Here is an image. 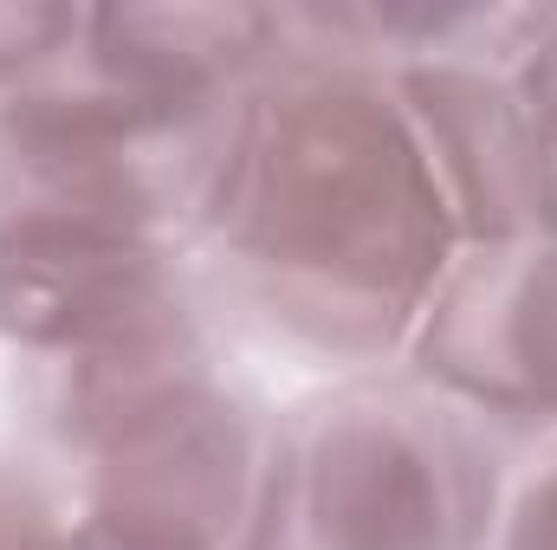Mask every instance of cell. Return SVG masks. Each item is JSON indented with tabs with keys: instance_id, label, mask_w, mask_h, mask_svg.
<instances>
[{
	"instance_id": "1",
	"label": "cell",
	"mask_w": 557,
	"mask_h": 550,
	"mask_svg": "<svg viewBox=\"0 0 557 550\" xmlns=\"http://www.w3.org/2000/svg\"><path fill=\"white\" fill-rule=\"evenodd\" d=\"M201 221L273 317L344 357L416 343L460 253L403 91L350 65L247 85Z\"/></svg>"
},
{
	"instance_id": "2",
	"label": "cell",
	"mask_w": 557,
	"mask_h": 550,
	"mask_svg": "<svg viewBox=\"0 0 557 550\" xmlns=\"http://www.w3.org/2000/svg\"><path fill=\"white\" fill-rule=\"evenodd\" d=\"M486 486L467 434L389 389H337L260 460L247 550H473Z\"/></svg>"
},
{
	"instance_id": "3",
	"label": "cell",
	"mask_w": 557,
	"mask_h": 550,
	"mask_svg": "<svg viewBox=\"0 0 557 550\" xmlns=\"http://www.w3.org/2000/svg\"><path fill=\"white\" fill-rule=\"evenodd\" d=\"M0 330L59 370L72 440L182 376H201L195 317L175 291L169 253L156 234L131 227H7Z\"/></svg>"
},
{
	"instance_id": "4",
	"label": "cell",
	"mask_w": 557,
	"mask_h": 550,
	"mask_svg": "<svg viewBox=\"0 0 557 550\" xmlns=\"http://www.w3.org/2000/svg\"><path fill=\"white\" fill-rule=\"evenodd\" d=\"M234 111H188L104 78H39L0 98V234L7 227H131L156 234L201 208L227 155Z\"/></svg>"
},
{
	"instance_id": "5",
	"label": "cell",
	"mask_w": 557,
	"mask_h": 550,
	"mask_svg": "<svg viewBox=\"0 0 557 550\" xmlns=\"http://www.w3.org/2000/svg\"><path fill=\"white\" fill-rule=\"evenodd\" d=\"M421 376L493 414H557V240L473 247L416 330Z\"/></svg>"
},
{
	"instance_id": "6",
	"label": "cell",
	"mask_w": 557,
	"mask_h": 550,
	"mask_svg": "<svg viewBox=\"0 0 557 550\" xmlns=\"http://www.w3.org/2000/svg\"><path fill=\"white\" fill-rule=\"evenodd\" d=\"M460 247H519L539 240V137L512 78L493 65L428 59L396 78Z\"/></svg>"
},
{
	"instance_id": "7",
	"label": "cell",
	"mask_w": 557,
	"mask_h": 550,
	"mask_svg": "<svg viewBox=\"0 0 557 550\" xmlns=\"http://www.w3.org/2000/svg\"><path fill=\"white\" fill-rule=\"evenodd\" d=\"M72 46H85L78 7H0V98L52 78Z\"/></svg>"
},
{
	"instance_id": "8",
	"label": "cell",
	"mask_w": 557,
	"mask_h": 550,
	"mask_svg": "<svg viewBox=\"0 0 557 550\" xmlns=\"http://www.w3.org/2000/svg\"><path fill=\"white\" fill-rule=\"evenodd\" d=\"M519 98L539 137V240H557V26L519 72Z\"/></svg>"
},
{
	"instance_id": "9",
	"label": "cell",
	"mask_w": 557,
	"mask_h": 550,
	"mask_svg": "<svg viewBox=\"0 0 557 550\" xmlns=\"http://www.w3.org/2000/svg\"><path fill=\"white\" fill-rule=\"evenodd\" d=\"M0 550H78V518H65L33 479L0 473Z\"/></svg>"
},
{
	"instance_id": "10",
	"label": "cell",
	"mask_w": 557,
	"mask_h": 550,
	"mask_svg": "<svg viewBox=\"0 0 557 550\" xmlns=\"http://www.w3.org/2000/svg\"><path fill=\"white\" fill-rule=\"evenodd\" d=\"M493 550H557V447L545 453V466L525 473V486L499 512Z\"/></svg>"
}]
</instances>
